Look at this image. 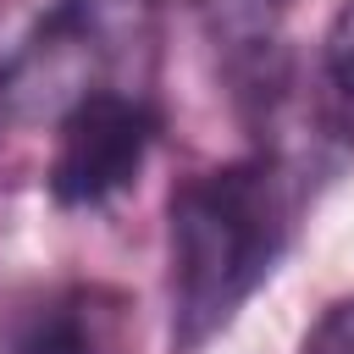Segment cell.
<instances>
[{
    "label": "cell",
    "instance_id": "3",
    "mask_svg": "<svg viewBox=\"0 0 354 354\" xmlns=\"http://www.w3.org/2000/svg\"><path fill=\"white\" fill-rule=\"evenodd\" d=\"M155 138H160V105L149 83L100 88L55 122L33 177H44L61 210H94L138 183Z\"/></svg>",
    "mask_w": 354,
    "mask_h": 354
},
{
    "label": "cell",
    "instance_id": "7",
    "mask_svg": "<svg viewBox=\"0 0 354 354\" xmlns=\"http://www.w3.org/2000/svg\"><path fill=\"white\" fill-rule=\"evenodd\" d=\"M299 354H354V299H337L321 310V321L304 332Z\"/></svg>",
    "mask_w": 354,
    "mask_h": 354
},
{
    "label": "cell",
    "instance_id": "6",
    "mask_svg": "<svg viewBox=\"0 0 354 354\" xmlns=\"http://www.w3.org/2000/svg\"><path fill=\"white\" fill-rule=\"evenodd\" d=\"M321 66H326V83L354 105V0L337 6L332 28H326V44H321Z\"/></svg>",
    "mask_w": 354,
    "mask_h": 354
},
{
    "label": "cell",
    "instance_id": "1",
    "mask_svg": "<svg viewBox=\"0 0 354 354\" xmlns=\"http://www.w3.org/2000/svg\"><path fill=\"white\" fill-rule=\"evenodd\" d=\"M293 232V171L277 155H243L194 171L166 205L171 343L194 354L266 288Z\"/></svg>",
    "mask_w": 354,
    "mask_h": 354
},
{
    "label": "cell",
    "instance_id": "4",
    "mask_svg": "<svg viewBox=\"0 0 354 354\" xmlns=\"http://www.w3.org/2000/svg\"><path fill=\"white\" fill-rule=\"evenodd\" d=\"M138 348V304L111 282H61L33 293L11 326L0 354H133Z\"/></svg>",
    "mask_w": 354,
    "mask_h": 354
},
{
    "label": "cell",
    "instance_id": "2",
    "mask_svg": "<svg viewBox=\"0 0 354 354\" xmlns=\"http://www.w3.org/2000/svg\"><path fill=\"white\" fill-rule=\"evenodd\" d=\"M149 0H61L0 61V183L39 171V149L72 105L100 88L149 83Z\"/></svg>",
    "mask_w": 354,
    "mask_h": 354
},
{
    "label": "cell",
    "instance_id": "5",
    "mask_svg": "<svg viewBox=\"0 0 354 354\" xmlns=\"http://www.w3.org/2000/svg\"><path fill=\"white\" fill-rule=\"evenodd\" d=\"M199 6H205V17H210L216 39H221L232 55L260 61V55L277 44V22L288 17L293 0H199Z\"/></svg>",
    "mask_w": 354,
    "mask_h": 354
}]
</instances>
